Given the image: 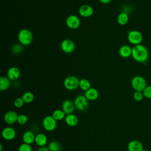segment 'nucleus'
Listing matches in <instances>:
<instances>
[{
    "label": "nucleus",
    "mask_w": 151,
    "mask_h": 151,
    "mask_svg": "<svg viewBox=\"0 0 151 151\" xmlns=\"http://www.w3.org/2000/svg\"><path fill=\"white\" fill-rule=\"evenodd\" d=\"M0 151H2V144L0 145Z\"/></svg>",
    "instance_id": "nucleus-35"
},
{
    "label": "nucleus",
    "mask_w": 151,
    "mask_h": 151,
    "mask_svg": "<svg viewBox=\"0 0 151 151\" xmlns=\"http://www.w3.org/2000/svg\"><path fill=\"white\" fill-rule=\"evenodd\" d=\"M28 117L24 114H20L18 115V119H17V123L19 124L24 125L25 124L28 122Z\"/></svg>",
    "instance_id": "nucleus-28"
},
{
    "label": "nucleus",
    "mask_w": 151,
    "mask_h": 151,
    "mask_svg": "<svg viewBox=\"0 0 151 151\" xmlns=\"http://www.w3.org/2000/svg\"><path fill=\"white\" fill-rule=\"evenodd\" d=\"M64 120L66 124L70 127H74L77 126L78 123V117H77V116L73 113L67 114Z\"/></svg>",
    "instance_id": "nucleus-18"
},
{
    "label": "nucleus",
    "mask_w": 151,
    "mask_h": 151,
    "mask_svg": "<svg viewBox=\"0 0 151 151\" xmlns=\"http://www.w3.org/2000/svg\"><path fill=\"white\" fill-rule=\"evenodd\" d=\"M100 2H101L103 4H109L111 0H99Z\"/></svg>",
    "instance_id": "nucleus-34"
},
{
    "label": "nucleus",
    "mask_w": 151,
    "mask_h": 151,
    "mask_svg": "<svg viewBox=\"0 0 151 151\" xmlns=\"http://www.w3.org/2000/svg\"><path fill=\"white\" fill-rule=\"evenodd\" d=\"M61 107L63 111L65 113L66 115L73 113L76 108L74 102L68 99L65 100L63 102Z\"/></svg>",
    "instance_id": "nucleus-13"
},
{
    "label": "nucleus",
    "mask_w": 151,
    "mask_h": 151,
    "mask_svg": "<svg viewBox=\"0 0 151 151\" xmlns=\"http://www.w3.org/2000/svg\"><path fill=\"white\" fill-rule=\"evenodd\" d=\"M12 52L14 54H19L23 51V45L19 44H15L12 47Z\"/></svg>",
    "instance_id": "nucleus-27"
},
{
    "label": "nucleus",
    "mask_w": 151,
    "mask_h": 151,
    "mask_svg": "<svg viewBox=\"0 0 151 151\" xmlns=\"http://www.w3.org/2000/svg\"><path fill=\"white\" fill-rule=\"evenodd\" d=\"M143 39L142 32L138 30H131L127 34V40L129 42L134 45L140 44Z\"/></svg>",
    "instance_id": "nucleus-5"
},
{
    "label": "nucleus",
    "mask_w": 151,
    "mask_h": 151,
    "mask_svg": "<svg viewBox=\"0 0 151 151\" xmlns=\"http://www.w3.org/2000/svg\"><path fill=\"white\" fill-rule=\"evenodd\" d=\"M52 116L54 118V119L57 121H60L63 119H65L66 114L63 111V110L60 109H57L53 111L52 113Z\"/></svg>",
    "instance_id": "nucleus-23"
},
{
    "label": "nucleus",
    "mask_w": 151,
    "mask_h": 151,
    "mask_svg": "<svg viewBox=\"0 0 151 151\" xmlns=\"http://www.w3.org/2000/svg\"><path fill=\"white\" fill-rule=\"evenodd\" d=\"M129 17L127 12H122L117 17V22L120 25H125L129 22Z\"/></svg>",
    "instance_id": "nucleus-21"
},
{
    "label": "nucleus",
    "mask_w": 151,
    "mask_h": 151,
    "mask_svg": "<svg viewBox=\"0 0 151 151\" xmlns=\"http://www.w3.org/2000/svg\"><path fill=\"white\" fill-rule=\"evenodd\" d=\"M18 151H32V150L30 145L24 143L19 146Z\"/></svg>",
    "instance_id": "nucleus-32"
},
{
    "label": "nucleus",
    "mask_w": 151,
    "mask_h": 151,
    "mask_svg": "<svg viewBox=\"0 0 151 151\" xmlns=\"http://www.w3.org/2000/svg\"><path fill=\"white\" fill-rule=\"evenodd\" d=\"M78 13L82 17L88 18L93 15L94 9L91 6L87 4H84L79 7Z\"/></svg>",
    "instance_id": "nucleus-10"
},
{
    "label": "nucleus",
    "mask_w": 151,
    "mask_h": 151,
    "mask_svg": "<svg viewBox=\"0 0 151 151\" xmlns=\"http://www.w3.org/2000/svg\"><path fill=\"white\" fill-rule=\"evenodd\" d=\"M42 126L45 130L52 132L57 127V120L52 116H47L42 120Z\"/></svg>",
    "instance_id": "nucleus-7"
},
{
    "label": "nucleus",
    "mask_w": 151,
    "mask_h": 151,
    "mask_svg": "<svg viewBox=\"0 0 151 151\" xmlns=\"http://www.w3.org/2000/svg\"><path fill=\"white\" fill-rule=\"evenodd\" d=\"M132 48L128 45H122L119 50V54L120 56L124 58H127L132 56Z\"/></svg>",
    "instance_id": "nucleus-16"
},
{
    "label": "nucleus",
    "mask_w": 151,
    "mask_h": 151,
    "mask_svg": "<svg viewBox=\"0 0 151 151\" xmlns=\"http://www.w3.org/2000/svg\"><path fill=\"white\" fill-rule=\"evenodd\" d=\"M143 93L145 98L151 99V85L147 86L143 91Z\"/></svg>",
    "instance_id": "nucleus-30"
},
{
    "label": "nucleus",
    "mask_w": 151,
    "mask_h": 151,
    "mask_svg": "<svg viewBox=\"0 0 151 151\" xmlns=\"http://www.w3.org/2000/svg\"><path fill=\"white\" fill-rule=\"evenodd\" d=\"M131 86L134 91H143L147 86L146 79L141 76H136L131 80Z\"/></svg>",
    "instance_id": "nucleus-3"
},
{
    "label": "nucleus",
    "mask_w": 151,
    "mask_h": 151,
    "mask_svg": "<svg viewBox=\"0 0 151 151\" xmlns=\"http://www.w3.org/2000/svg\"><path fill=\"white\" fill-rule=\"evenodd\" d=\"M21 75L20 70L17 67H12L9 68L7 71V77L11 80H18Z\"/></svg>",
    "instance_id": "nucleus-15"
},
{
    "label": "nucleus",
    "mask_w": 151,
    "mask_h": 151,
    "mask_svg": "<svg viewBox=\"0 0 151 151\" xmlns=\"http://www.w3.org/2000/svg\"><path fill=\"white\" fill-rule=\"evenodd\" d=\"M127 149L128 151H142L144 149L141 142L137 140H133L128 143Z\"/></svg>",
    "instance_id": "nucleus-14"
},
{
    "label": "nucleus",
    "mask_w": 151,
    "mask_h": 151,
    "mask_svg": "<svg viewBox=\"0 0 151 151\" xmlns=\"http://www.w3.org/2000/svg\"><path fill=\"white\" fill-rule=\"evenodd\" d=\"M25 103H30L34 100V95L31 91L25 92L21 97Z\"/></svg>",
    "instance_id": "nucleus-26"
},
{
    "label": "nucleus",
    "mask_w": 151,
    "mask_h": 151,
    "mask_svg": "<svg viewBox=\"0 0 151 151\" xmlns=\"http://www.w3.org/2000/svg\"><path fill=\"white\" fill-rule=\"evenodd\" d=\"M48 139L47 136L44 133H38L37 135H35V143L37 145H38L40 147L42 146H45V145L47 143Z\"/></svg>",
    "instance_id": "nucleus-19"
},
{
    "label": "nucleus",
    "mask_w": 151,
    "mask_h": 151,
    "mask_svg": "<svg viewBox=\"0 0 151 151\" xmlns=\"http://www.w3.org/2000/svg\"><path fill=\"white\" fill-rule=\"evenodd\" d=\"M37 151H50L48 149V147L46 146H42V147H40Z\"/></svg>",
    "instance_id": "nucleus-33"
},
{
    "label": "nucleus",
    "mask_w": 151,
    "mask_h": 151,
    "mask_svg": "<svg viewBox=\"0 0 151 151\" xmlns=\"http://www.w3.org/2000/svg\"><path fill=\"white\" fill-rule=\"evenodd\" d=\"M24 103H25V102L24 101L22 98V97H18V98H17L14 100V105L17 108H21L24 106Z\"/></svg>",
    "instance_id": "nucleus-31"
},
{
    "label": "nucleus",
    "mask_w": 151,
    "mask_h": 151,
    "mask_svg": "<svg viewBox=\"0 0 151 151\" xmlns=\"http://www.w3.org/2000/svg\"><path fill=\"white\" fill-rule=\"evenodd\" d=\"M18 115L14 111H7L4 117V120L5 122L8 124H13L17 122Z\"/></svg>",
    "instance_id": "nucleus-12"
},
{
    "label": "nucleus",
    "mask_w": 151,
    "mask_h": 151,
    "mask_svg": "<svg viewBox=\"0 0 151 151\" xmlns=\"http://www.w3.org/2000/svg\"><path fill=\"white\" fill-rule=\"evenodd\" d=\"M35 137L34 133L31 130H27L22 135V140L24 143L31 145L35 142Z\"/></svg>",
    "instance_id": "nucleus-20"
},
{
    "label": "nucleus",
    "mask_w": 151,
    "mask_h": 151,
    "mask_svg": "<svg viewBox=\"0 0 151 151\" xmlns=\"http://www.w3.org/2000/svg\"><path fill=\"white\" fill-rule=\"evenodd\" d=\"M74 104L77 110L83 111L87 109L88 107V100L84 95H79L77 96L74 100Z\"/></svg>",
    "instance_id": "nucleus-6"
},
{
    "label": "nucleus",
    "mask_w": 151,
    "mask_h": 151,
    "mask_svg": "<svg viewBox=\"0 0 151 151\" xmlns=\"http://www.w3.org/2000/svg\"><path fill=\"white\" fill-rule=\"evenodd\" d=\"M18 39L19 43L23 46L29 45L33 41V34L29 29L23 28L19 31Z\"/></svg>",
    "instance_id": "nucleus-2"
},
{
    "label": "nucleus",
    "mask_w": 151,
    "mask_h": 151,
    "mask_svg": "<svg viewBox=\"0 0 151 151\" xmlns=\"http://www.w3.org/2000/svg\"><path fill=\"white\" fill-rule=\"evenodd\" d=\"M66 25L71 29H76L79 28L81 21L78 17L76 15H70L65 19Z\"/></svg>",
    "instance_id": "nucleus-8"
},
{
    "label": "nucleus",
    "mask_w": 151,
    "mask_h": 151,
    "mask_svg": "<svg viewBox=\"0 0 151 151\" xmlns=\"http://www.w3.org/2000/svg\"><path fill=\"white\" fill-rule=\"evenodd\" d=\"M132 58L137 62L145 63L149 58V51L143 44H138L132 47Z\"/></svg>",
    "instance_id": "nucleus-1"
},
{
    "label": "nucleus",
    "mask_w": 151,
    "mask_h": 151,
    "mask_svg": "<svg viewBox=\"0 0 151 151\" xmlns=\"http://www.w3.org/2000/svg\"><path fill=\"white\" fill-rule=\"evenodd\" d=\"M99 91L98 90L93 87H91L88 90L85 91L84 96L90 101L96 100L99 97Z\"/></svg>",
    "instance_id": "nucleus-17"
},
{
    "label": "nucleus",
    "mask_w": 151,
    "mask_h": 151,
    "mask_svg": "<svg viewBox=\"0 0 151 151\" xmlns=\"http://www.w3.org/2000/svg\"><path fill=\"white\" fill-rule=\"evenodd\" d=\"M79 87L83 91H86L91 88L90 82L85 78H81L79 81Z\"/></svg>",
    "instance_id": "nucleus-24"
},
{
    "label": "nucleus",
    "mask_w": 151,
    "mask_h": 151,
    "mask_svg": "<svg viewBox=\"0 0 151 151\" xmlns=\"http://www.w3.org/2000/svg\"><path fill=\"white\" fill-rule=\"evenodd\" d=\"M142 151H150V150H149L147 149H143Z\"/></svg>",
    "instance_id": "nucleus-36"
},
{
    "label": "nucleus",
    "mask_w": 151,
    "mask_h": 151,
    "mask_svg": "<svg viewBox=\"0 0 151 151\" xmlns=\"http://www.w3.org/2000/svg\"><path fill=\"white\" fill-rule=\"evenodd\" d=\"M133 99L136 101H140L143 100L144 97L143 91H135L133 95Z\"/></svg>",
    "instance_id": "nucleus-29"
},
{
    "label": "nucleus",
    "mask_w": 151,
    "mask_h": 151,
    "mask_svg": "<svg viewBox=\"0 0 151 151\" xmlns=\"http://www.w3.org/2000/svg\"><path fill=\"white\" fill-rule=\"evenodd\" d=\"M48 147L50 151H60L62 147L59 142L54 140L48 144Z\"/></svg>",
    "instance_id": "nucleus-25"
},
{
    "label": "nucleus",
    "mask_w": 151,
    "mask_h": 151,
    "mask_svg": "<svg viewBox=\"0 0 151 151\" xmlns=\"http://www.w3.org/2000/svg\"><path fill=\"white\" fill-rule=\"evenodd\" d=\"M80 80L74 76L67 77L63 82L64 87L68 90L73 91L79 87Z\"/></svg>",
    "instance_id": "nucleus-4"
},
{
    "label": "nucleus",
    "mask_w": 151,
    "mask_h": 151,
    "mask_svg": "<svg viewBox=\"0 0 151 151\" xmlns=\"http://www.w3.org/2000/svg\"><path fill=\"white\" fill-rule=\"evenodd\" d=\"M1 134L4 139L6 140H12L16 136V131L11 127H6L2 130Z\"/></svg>",
    "instance_id": "nucleus-11"
},
{
    "label": "nucleus",
    "mask_w": 151,
    "mask_h": 151,
    "mask_svg": "<svg viewBox=\"0 0 151 151\" xmlns=\"http://www.w3.org/2000/svg\"><path fill=\"white\" fill-rule=\"evenodd\" d=\"M61 50L66 54H70L73 52L76 48V44L74 42L70 39H64L61 43Z\"/></svg>",
    "instance_id": "nucleus-9"
},
{
    "label": "nucleus",
    "mask_w": 151,
    "mask_h": 151,
    "mask_svg": "<svg viewBox=\"0 0 151 151\" xmlns=\"http://www.w3.org/2000/svg\"><path fill=\"white\" fill-rule=\"evenodd\" d=\"M11 86V80L8 77L2 76L0 78V90L5 91L8 89Z\"/></svg>",
    "instance_id": "nucleus-22"
}]
</instances>
